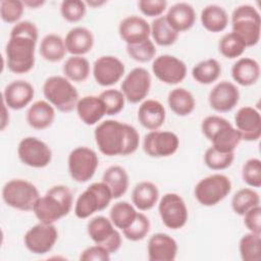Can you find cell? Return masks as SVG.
<instances>
[{"mask_svg": "<svg viewBox=\"0 0 261 261\" xmlns=\"http://www.w3.org/2000/svg\"><path fill=\"white\" fill-rule=\"evenodd\" d=\"M151 75L144 67H135L123 79L121 92L127 102L137 104L145 100L151 89Z\"/></svg>", "mask_w": 261, "mask_h": 261, "instance_id": "cell-15", "label": "cell"}, {"mask_svg": "<svg viewBox=\"0 0 261 261\" xmlns=\"http://www.w3.org/2000/svg\"><path fill=\"white\" fill-rule=\"evenodd\" d=\"M234 160V152H220L212 146L204 154L206 166L212 170H223L228 168Z\"/></svg>", "mask_w": 261, "mask_h": 261, "instance_id": "cell-42", "label": "cell"}, {"mask_svg": "<svg viewBox=\"0 0 261 261\" xmlns=\"http://www.w3.org/2000/svg\"><path fill=\"white\" fill-rule=\"evenodd\" d=\"M58 239V230L54 223L39 222L32 226L23 237L25 248L33 254L49 253Z\"/></svg>", "mask_w": 261, "mask_h": 261, "instance_id": "cell-13", "label": "cell"}, {"mask_svg": "<svg viewBox=\"0 0 261 261\" xmlns=\"http://www.w3.org/2000/svg\"><path fill=\"white\" fill-rule=\"evenodd\" d=\"M158 212L163 224L170 229L184 227L189 218L186 203L176 193H166L163 195L158 204Z\"/></svg>", "mask_w": 261, "mask_h": 261, "instance_id": "cell-11", "label": "cell"}, {"mask_svg": "<svg viewBox=\"0 0 261 261\" xmlns=\"http://www.w3.org/2000/svg\"><path fill=\"white\" fill-rule=\"evenodd\" d=\"M38 38L39 31L34 22L22 20L13 25L5 48L6 65L9 71L22 74L33 69Z\"/></svg>", "mask_w": 261, "mask_h": 261, "instance_id": "cell-1", "label": "cell"}, {"mask_svg": "<svg viewBox=\"0 0 261 261\" xmlns=\"http://www.w3.org/2000/svg\"><path fill=\"white\" fill-rule=\"evenodd\" d=\"M137 210L134 205L126 201L114 203L109 211V218L116 228L123 230L132 224L137 217Z\"/></svg>", "mask_w": 261, "mask_h": 261, "instance_id": "cell-38", "label": "cell"}, {"mask_svg": "<svg viewBox=\"0 0 261 261\" xmlns=\"http://www.w3.org/2000/svg\"><path fill=\"white\" fill-rule=\"evenodd\" d=\"M201 23L205 30L211 33H220L228 24V14L226 10L217 5L209 4L201 11Z\"/></svg>", "mask_w": 261, "mask_h": 261, "instance_id": "cell-30", "label": "cell"}, {"mask_svg": "<svg viewBox=\"0 0 261 261\" xmlns=\"http://www.w3.org/2000/svg\"><path fill=\"white\" fill-rule=\"evenodd\" d=\"M260 236V233L250 231L241 238L239 250L243 261H259L261 259Z\"/></svg>", "mask_w": 261, "mask_h": 261, "instance_id": "cell-40", "label": "cell"}, {"mask_svg": "<svg viewBox=\"0 0 261 261\" xmlns=\"http://www.w3.org/2000/svg\"><path fill=\"white\" fill-rule=\"evenodd\" d=\"M94 137L99 151L109 157L132 155L140 144V135L133 125L114 119L100 122Z\"/></svg>", "mask_w": 261, "mask_h": 261, "instance_id": "cell-2", "label": "cell"}, {"mask_svg": "<svg viewBox=\"0 0 261 261\" xmlns=\"http://www.w3.org/2000/svg\"><path fill=\"white\" fill-rule=\"evenodd\" d=\"M24 12L23 1L2 0L0 2V16L4 22L17 23Z\"/></svg>", "mask_w": 261, "mask_h": 261, "instance_id": "cell-47", "label": "cell"}, {"mask_svg": "<svg viewBox=\"0 0 261 261\" xmlns=\"http://www.w3.org/2000/svg\"><path fill=\"white\" fill-rule=\"evenodd\" d=\"M209 141L212 143V147L220 152H234L242 141V137L239 130L231 123H228L217 130Z\"/></svg>", "mask_w": 261, "mask_h": 261, "instance_id": "cell-33", "label": "cell"}, {"mask_svg": "<svg viewBox=\"0 0 261 261\" xmlns=\"http://www.w3.org/2000/svg\"><path fill=\"white\" fill-rule=\"evenodd\" d=\"M67 166L71 178L84 184L94 176L99 166V158L93 149L85 146L76 147L68 155Z\"/></svg>", "mask_w": 261, "mask_h": 261, "instance_id": "cell-9", "label": "cell"}, {"mask_svg": "<svg viewBox=\"0 0 261 261\" xmlns=\"http://www.w3.org/2000/svg\"><path fill=\"white\" fill-rule=\"evenodd\" d=\"M118 33L122 41H124L126 45H130L148 40L151 35V29L144 17L129 15L120 21Z\"/></svg>", "mask_w": 261, "mask_h": 261, "instance_id": "cell-22", "label": "cell"}, {"mask_svg": "<svg viewBox=\"0 0 261 261\" xmlns=\"http://www.w3.org/2000/svg\"><path fill=\"white\" fill-rule=\"evenodd\" d=\"M232 33L237 34L247 47L255 46L260 40L261 18L258 10L249 4L234 8L231 13Z\"/></svg>", "mask_w": 261, "mask_h": 261, "instance_id": "cell-5", "label": "cell"}, {"mask_svg": "<svg viewBox=\"0 0 261 261\" xmlns=\"http://www.w3.org/2000/svg\"><path fill=\"white\" fill-rule=\"evenodd\" d=\"M150 226L149 218L144 213L138 212L136 219L129 226L122 230V233L128 241L138 242L146 238L150 230Z\"/></svg>", "mask_w": 261, "mask_h": 261, "instance_id": "cell-43", "label": "cell"}, {"mask_svg": "<svg viewBox=\"0 0 261 261\" xmlns=\"http://www.w3.org/2000/svg\"><path fill=\"white\" fill-rule=\"evenodd\" d=\"M260 205L259 194L250 188L239 190L231 199V208L238 215L243 216L250 209Z\"/></svg>", "mask_w": 261, "mask_h": 261, "instance_id": "cell-39", "label": "cell"}, {"mask_svg": "<svg viewBox=\"0 0 261 261\" xmlns=\"http://www.w3.org/2000/svg\"><path fill=\"white\" fill-rule=\"evenodd\" d=\"M165 17L170 27L179 34L193 28L196 21V12L191 4L178 2L168 9Z\"/></svg>", "mask_w": 261, "mask_h": 261, "instance_id": "cell-25", "label": "cell"}, {"mask_svg": "<svg viewBox=\"0 0 261 261\" xmlns=\"http://www.w3.org/2000/svg\"><path fill=\"white\" fill-rule=\"evenodd\" d=\"M138 7L145 16L156 18L165 11L167 2L165 0H140Z\"/></svg>", "mask_w": 261, "mask_h": 261, "instance_id": "cell-49", "label": "cell"}, {"mask_svg": "<svg viewBox=\"0 0 261 261\" xmlns=\"http://www.w3.org/2000/svg\"><path fill=\"white\" fill-rule=\"evenodd\" d=\"M233 81L243 87L256 84L260 77V65L257 60L249 57L238 59L231 67Z\"/></svg>", "mask_w": 261, "mask_h": 261, "instance_id": "cell-28", "label": "cell"}, {"mask_svg": "<svg viewBox=\"0 0 261 261\" xmlns=\"http://www.w3.org/2000/svg\"><path fill=\"white\" fill-rule=\"evenodd\" d=\"M39 198L40 193L36 186L25 179H10L2 188V199L4 203L16 210H33Z\"/></svg>", "mask_w": 261, "mask_h": 261, "instance_id": "cell-7", "label": "cell"}, {"mask_svg": "<svg viewBox=\"0 0 261 261\" xmlns=\"http://www.w3.org/2000/svg\"><path fill=\"white\" fill-rule=\"evenodd\" d=\"M87 12V4L81 0H64L60 4V13L68 22L82 20Z\"/></svg>", "mask_w": 261, "mask_h": 261, "instance_id": "cell-46", "label": "cell"}, {"mask_svg": "<svg viewBox=\"0 0 261 261\" xmlns=\"http://www.w3.org/2000/svg\"><path fill=\"white\" fill-rule=\"evenodd\" d=\"M128 56L135 61L145 63L152 60L156 55V47L154 43L148 39L140 43L126 45Z\"/></svg>", "mask_w": 261, "mask_h": 261, "instance_id": "cell-44", "label": "cell"}, {"mask_svg": "<svg viewBox=\"0 0 261 261\" xmlns=\"http://www.w3.org/2000/svg\"><path fill=\"white\" fill-rule=\"evenodd\" d=\"M7 108L8 107L3 102V108H2L3 114H2V118H1V130H4L6 125L9 123V113L7 112Z\"/></svg>", "mask_w": 261, "mask_h": 261, "instance_id": "cell-53", "label": "cell"}, {"mask_svg": "<svg viewBox=\"0 0 261 261\" xmlns=\"http://www.w3.org/2000/svg\"><path fill=\"white\" fill-rule=\"evenodd\" d=\"M87 231L95 244L102 246L110 254L117 252L121 247V234L115 228L110 218L102 215L93 217L88 222Z\"/></svg>", "mask_w": 261, "mask_h": 261, "instance_id": "cell-10", "label": "cell"}, {"mask_svg": "<svg viewBox=\"0 0 261 261\" xmlns=\"http://www.w3.org/2000/svg\"><path fill=\"white\" fill-rule=\"evenodd\" d=\"M35 96L33 85L27 81L18 80L8 84L3 93L2 100L12 110H20L27 107Z\"/></svg>", "mask_w": 261, "mask_h": 261, "instance_id": "cell-20", "label": "cell"}, {"mask_svg": "<svg viewBox=\"0 0 261 261\" xmlns=\"http://www.w3.org/2000/svg\"><path fill=\"white\" fill-rule=\"evenodd\" d=\"M94 35L85 27H75L66 34L64 43L66 51L73 56H83L89 53L94 46Z\"/></svg>", "mask_w": 261, "mask_h": 261, "instance_id": "cell-24", "label": "cell"}, {"mask_svg": "<svg viewBox=\"0 0 261 261\" xmlns=\"http://www.w3.org/2000/svg\"><path fill=\"white\" fill-rule=\"evenodd\" d=\"M244 224L251 232L261 234V207L256 206L244 215Z\"/></svg>", "mask_w": 261, "mask_h": 261, "instance_id": "cell-52", "label": "cell"}, {"mask_svg": "<svg viewBox=\"0 0 261 261\" xmlns=\"http://www.w3.org/2000/svg\"><path fill=\"white\" fill-rule=\"evenodd\" d=\"M105 3H106L105 1H88V2H86V4H88L90 6H93V7L100 6V5H103Z\"/></svg>", "mask_w": 261, "mask_h": 261, "instance_id": "cell-55", "label": "cell"}, {"mask_svg": "<svg viewBox=\"0 0 261 261\" xmlns=\"http://www.w3.org/2000/svg\"><path fill=\"white\" fill-rule=\"evenodd\" d=\"M247 46L245 42L234 33L230 32L222 36L218 43V50L222 56L234 59L243 55Z\"/></svg>", "mask_w": 261, "mask_h": 261, "instance_id": "cell-41", "label": "cell"}, {"mask_svg": "<svg viewBox=\"0 0 261 261\" xmlns=\"http://www.w3.org/2000/svg\"><path fill=\"white\" fill-rule=\"evenodd\" d=\"M166 117L164 106L157 100H144L138 109V119L142 126L149 130L160 128Z\"/></svg>", "mask_w": 261, "mask_h": 261, "instance_id": "cell-23", "label": "cell"}, {"mask_svg": "<svg viewBox=\"0 0 261 261\" xmlns=\"http://www.w3.org/2000/svg\"><path fill=\"white\" fill-rule=\"evenodd\" d=\"M150 29L153 40L159 46H171L176 42L178 38V33L170 27L166 20L165 15L156 17L151 22Z\"/></svg>", "mask_w": 261, "mask_h": 261, "instance_id": "cell-37", "label": "cell"}, {"mask_svg": "<svg viewBox=\"0 0 261 261\" xmlns=\"http://www.w3.org/2000/svg\"><path fill=\"white\" fill-rule=\"evenodd\" d=\"M228 123H230L227 119H225L224 117L218 116V115H209L207 117H205L201 123V129L203 135L210 140L212 138V136L219 130L221 127L227 125Z\"/></svg>", "mask_w": 261, "mask_h": 261, "instance_id": "cell-50", "label": "cell"}, {"mask_svg": "<svg viewBox=\"0 0 261 261\" xmlns=\"http://www.w3.org/2000/svg\"><path fill=\"white\" fill-rule=\"evenodd\" d=\"M236 128L241 134L242 140L254 142L261 136V115L251 106L241 107L234 115Z\"/></svg>", "mask_w": 261, "mask_h": 261, "instance_id": "cell-19", "label": "cell"}, {"mask_svg": "<svg viewBox=\"0 0 261 261\" xmlns=\"http://www.w3.org/2000/svg\"><path fill=\"white\" fill-rule=\"evenodd\" d=\"M221 74V65L214 58L198 62L192 69L193 79L201 85H210L216 82Z\"/></svg>", "mask_w": 261, "mask_h": 261, "instance_id": "cell-35", "label": "cell"}, {"mask_svg": "<svg viewBox=\"0 0 261 261\" xmlns=\"http://www.w3.org/2000/svg\"><path fill=\"white\" fill-rule=\"evenodd\" d=\"M62 70L67 80L75 83H83L89 77L91 67L87 58L71 55L65 60Z\"/></svg>", "mask_w": 261, "mask_h": 261, "instance_id": "cell-36", "label": "cell"}, {"mask_svg": "<svg viewBox=\"0 0 261 261\" xmlns=\"http://www.w3.org/2000/svg\"><path fill=\"white\" fill-rule=\"evenodd\" d=\"M112 199L111 191L105 182H93L77 197L74 214L80 219H86L95 212L106 209Z\"/></svg>", "mask_w": 261, "mask_h": 261, "instance_id": "cell-6", "label": "cell"}, {"mask_svg": "<svg viewBox=\"0 0 261 261\" xmlns=\"http://www.w3.org/2000/svg\"><path fill=\"white\" fill-rule=\"evenodd\" d=\"M102 181L110 189L113 199L122 197L129 185V178L126 170L120 165H112L108 167L102 176Z\"/></svg>", "mask_w": 261, "mask_h": 261, "instance_id": "cell-31", "label": "cell"}, {"mask_svg": "<svg viewBox=\"0 0 261 261\" xmlns=\"http://www.w3.org/2000/svg\"><path fill=\"white\" fill-rule=\"evenodd\" d=\"M177 251L176 241L167 233H154L148 241L147 252L150 261H173L176 258Z\"/></svg>", "mask_w": 261, "mask_h": 261, "instance_id": "cell-21", "label": "cell"}, {"mask_svg": "<svg viewBox=\"0 0 261 261\" xmlns=\"http://www.w3.org/2000/svg\"><path fill=\"white\" fill-rule=\"evenodd\" d=\"M72 204L73 197L70 189L64 185H55L44 196H40L33 212L39 221L54 223L68 215Z\"/></svg>", "mask_w": 261, "mask_h": 261, "instance_id": "cell-3", "label": "cell"}, {"mask_svg": "<svg viewBox=\"0 0 261 261\" xmlns=\"http://www.w3.org/2000/svg\"><path fill=\"white\" fill-rule=\"evenodd\" d=\"M123 62L112 55L97 58L93 64V75L96 83L102 87H110L121 80L124 74Z\"/></svg>", "mask_w": 261, "mask_h": 261, "instance_id": "cell-17", "label": "cell"}, {"mask_svg": "<svg viewBox=\"0 0 261 261\" xmlns=\"http://www.w3.org/2000/svg\"><path fill=\"white\" fill-rule=\"evenodd\" d=\"M79 118L87 125L98 123L106 115L105 106L99 96H84L80 98L75 106Z\"/></svg>", "mask_w": 261, "mask_h": 261, "instance_id": "cell-27", "label": "cell"}, {"mask_svg": "<svg viewBox=\"0 0 261 261\" xmlns=\"http://www.w3.org/2000/svg\"><path fill=\"white\" fill-rule=\"evenodd\" d=\"M243 180L252 188L261 187V161L258 158L248 159L242 168Z\"/></svg>", "mask_w": 261, "mask_h": 261, "instance_id": "cell-48", "label": "cell"}, {"mask_svg": "<svg viewBox=\"0 0 261 261\" xmlns=\"http://www.w3.org/2000/svg\"><path fill=\"white\" fill-rule=\"evenodd\" d=\"M28 124L35 129H46L52 125L55 119V108L46 100L34 102L27 110Z\"/></svg>", "mask_w": 261, "mask_h": 261, "instance_id": "cell-26", "label": "cell"}, {"mask_svg": "<svg viewBox=\"0 0 261 261\" xmlns=\"http://www.w3.org/2000/svg\"><path fill=\"white\" fill-rule=\"evenodd\" d=\"M159 190L155 184L143 180L137 184L132 193V202L141 211L151 210L158 202Z\"/></svg>", "mask_w": 261, "mask_h": 261, "instance_id": "cell-29", "label": "cell"}, {"mask_svg": "<svg viewBox=\"0 0 261 261\" xmlns=\"http://www.w3.org/2000/svg\"><path fill=\"white\" fill-rule=\"evenodd\" d=\"M23 4H24V6H28L30 8L36 9V8L44 5L45 1L44 0H24Z\"/></svg>", "mask_w": 261, "mask_h": 261, "instance_id": "cell-54", "label": "cell"}, {"mask_svg": "<svg viewBox=\"0 0 261 261\" xmlns=\"http://www.w3.org/2000/svg\"><path fill=\"white\" fill-rule=\"evenodd\" d=\"M152 71L160 82L167 85H176L186 79L187 65L173 55L163 54L154 59Z\"/></svg>", "mask_w": 261, "mask_h": 261, "instance_id": "cell-16", "label": "cell"}, {"mask_svg": "<svg viewBox=\"0 0 261 261\" xmlns=\"http://www.w3.org/2000/svg\"><path fill=\"white\" fill-rule=\"evenodd\" d=\"M82 261H109L110 253L100 245L95 244L94 246L86 248L80 255Z\"/></svg>", "mask_w": 261, "mask_h": 261, "instance_id": "cell-51", "label": "cell"}, {"mask_svg": "<svg viewBox=\"0 0 261 261\" xmlns=\"http://www.w3.org/2000/svg\"><path fill=\"white\" fill-rule=\"evenodd\" d=\"M230 191L231 181L229 177L221 173H214L202 178L196 185L194 194L201 205L211 207L226 198Z\"/></svg>", "mask_w": 261, "mask_h": 261, "instance_id": "cell-8", "label": "cell"}, {"mask_svg": "<svg viewBox=\"0 0 261 261\" xmlns=\"http://www.w3.org/2000/svg\"><path fill=\"white\" fill-rule=\"evenodd\" d=\"M43 94L55 109L64 113L75 109L80 100L75 87L69 80L61 75H52L46 79L43 85Z\"/></svg>", "mask_w": 261, "mask_h": 261, "instance_id": "cell-4", "label": "cell"}, {"mask_svg": "<svg viewBox=\"0 0 261 261\" xmlns=\"http://www.w3.org/2000/svg\"><path fill=\"white\" fill-rule=\"evenodd\" d=\"M17 156L27 166L44 168L51 163L52 151L44 141L36 137H25L18 144Z\"/></svg>", "mask_w": 261, "mask_h": 261, "instance_id": "cell-12", "label": "cell"}, {"mask_svg": "<svg viewBox=\"0 0 261 261\" xmlns=\"http://www.w3.org/2000/svg\"><path fill=\"white\" fill-rule=\"evenodd\" d=\"M167 103L171 111L178 116L190 115L196 107L195 97L185 88L171 90L167 97Z\"/></svg>", "mask_w": 261, "mask_h": 261, "instance_id": "cell-32", "label": "cell"}, {"mask_svg": "<svg viewBox=\"0 0 261 261\" xmlns=\"http://www.w3.org/2000/svg\"><path fill=\"white\" fill-rule=\"evenodd\" d=\"M99 97L105 106L106 115H116L124 108L125 98L122 92L119 90H105L99 95Z\"/></svg>", "mask_w": 261, "mask_h": 261, "instance_id": "cell-45", "label": "cell"}, {"mask_svg": "<svg viewBox=\"0 0 261 261\" xmlns=\"http://www.w3.org/2000/svg\"><path fill=\"white\" fill-rule=\"evenodd\" d=\"M240 91L238 87L228 81L217 83L209 93L208 102L210 107L217 112H228L239 103Z\"/></svg>", "mask_w": 261, "mask_h": 261, "instance_id": "cell-18", "label": "cell"}, {"mask_svg": "<svg viewBox=\"0 0 261 261\" xmlns=\"http://www.w3.org/2000/svg\"><path fill=\"white\" fill-rule=\"evenodd\" d=\"M179 147L176 134L168 130H151L143 141L144 152L153 158H164L173 155Z\"/></svg>", "mask_w": 261, "mask_h": 261, "instance_id": "cell-14", "label": "cell"}, {"mask_svg": "<svg viewBox=\"0 0 261 261\" xmlns=\"http://www.w3.org/2000/svg\"><path fill=\"white\" fill-rule=\"evenodd\" d=\"M39 51L43 59L49 62H59L67 52L64 40L56 34L46 35L41 41Z\"/></svg>", "mask_w": 261, "mask_h": 261, "instance_id": "cell-34", "label": "cell"}]
</instances>
